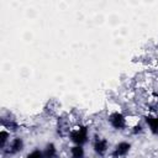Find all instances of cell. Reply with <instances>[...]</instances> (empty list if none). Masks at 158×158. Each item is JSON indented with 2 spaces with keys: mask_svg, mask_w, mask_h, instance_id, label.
<instances>
[{
  "mask_svg": "<svg viewBox=\"0 0 158 158\" xmlns=\"http://www.w3.org/2000/svg\"><path fill=\"white\" fill-rule=\"evenodd\" d=\"M1 128L7 130L12 135H16L21 128V122L12 114H7V115L2 114V116H1Z\"/></svg>",
  "mask_w": 158,
  "mask_h": 158,
  "instance_id": "obj_8",
  "label": "cell"
},
{
  "mask_svg": "<svg viewBox=\"0 0 158 158\" xmlns=\"http://www.w3.org/2000/svg\"><path fill=\"white\" fill-rule=\"evenodd\" d=\"M68 139L72 144H77V146H84L88 144L91 141V135H90V127L88 123L84 122H77L73 125L69 135H68Z\"/></svg>",
  "mask_w": 158,
  "mask_h": 158,
  "instance_id": "obj_1",
  "label": "cell"
},
{
  "mask_svg": "<svg viewBox=\"0 0 158 158\" xmlns=\"http://www.w3.org/2000/svg\"><path fill=\"white\" fill-rule=\"evenodd\" d=\"M106 121H107V125L110 126V128L114 131H117V132H123L130 128L128 116L120 110H114V111L109 112Z\"/></svg>",
  "mask_w": 158,
  "mask_h": 158,
  "instance_id": "obj_2",
  "label": "cell"
},
{
  "mask_svg": "<svg viewBox=\"0 0 158 158\" xmlns=\"http://www.w3.org/2000/svg\"><path fill=\"white\" fill-rule=\"evenodd\" d=\"M74 122H72L68 115H58L56 117V133L60 138H68V135L73 127Z\"/></svg>",
  "mask_w": 158,
  "mask_h": 158,
  "instance_id": "obj_5",
  "label": "cell"
},
{
  "mask_svg": "<svg viewBox=\"0 0 158 158\" xmlns=\"http://www.w3.org/2000/svg\"><path fill=\"white\" fill-rule=\"evenodd\" d=\"M11 137H12V133H11V132H9V131L5 130V128H1V130H0V148H1V149L6 147V144H7V143L10 142V139H11Z\"/></svg>",
  "mask_w": 158,
  "mask_h": 158,
  "instance_id": "obj_13",
  "label": "cell"
},
{
  "mask_svg": "<svg viewBox=\"0 0 158 158\" xmlns=\"http://www.w3.org/2000/svg\"><path fill=\"white\" fill-rule=\"evenodd\" d=\"M143 123L153 136H158V109L148 110L143 115Z\"/></svg>",
  "mask_w": 158,
  "mask_h": 158,
  "instance_id": "obj_6",
  "label": "cell"
},
{
  "mask_svg": "<svg viewBox=\"0 0 158 158\" xmlns=\"http://www.w3.org/2000/svg\"><path fill=\"white\" fill-rule=\"evenodd\" d=\"M85 157H86V151L84 146L72 144L68 148V158H85Z\"/></svg>",
  "mask_w": 158,
  "mask_h": 158,
  "instance_id": "obj_10",
  "label": "cell"
},
{
  "mask_svg": "<svg viewBox=\"0 0 158 158\" xmlns=\"http://www.w3.org/2000/svg\"><path fill=\"white\" fill-rule=\"evenodd\" d=\"M58 106H57V102L54 101V100H49L47 104H46V106H44V112L48 115V116H58L59 114H58V109H57Z\"/></svg>",
  "mask_w": 158,
  "mask_h": 158,
  "instance_id": "obj_11",
  "label": "cell"
},
{
  "mask_svg": "<svg viewBox=\"0 0 158 158\" xmlns=\"http://www.w3.org/2000/svg\"><path fill=\"white\" fill-rule=\"evenodd\" d=\"M26 143L25 139L19 136V135H14L10 139V142L6 144L5 148L1 149V154L4 158H11V157H16L20 153H22L25 151Z\"/></svg>",
  "mask_w": 158,
  "mask_h": 158,
  "instance_id": "obj_4",
  "label": "cell"
},
{
  "mask_svg": "<svg viewBox=\"0 0 158 158\" xmlns=\"http://www.w3.org/2000/svg\"><path fill=\"white\" fill-rule=\"evenodd\" d=\"M23 158H44L43 149L40 148V147H35V148L30 149V151L23 156Z\"/></svg>",
  "mask_w": 158,
  "mask_h": 158,
  "instance_id": "obj_14",
  "label": "cell"
},
{
  "mask_svg": "<svg viewBox=\"0 0 158 158\" xmlns=\"http://www.w3.org/2000/svg\"><path fill=\"white\" fill-rule=\"evenodd\" d=\"M90 143H91V149L98 158H105L107 154H110L111 144H110V141L105 136L95 133L91 137Z\"/></svg>",
  "mask_w": 158,
  "mask_h": 158,
  "instance_id": "obj_3",
  "label": "cell"
},
{
  "mask_svg": "<svg viewBox=\"0 0 158 158\" xmlns=\"http://www.w3.org/2000/svg\"><path fill=\"white\" fill-rule=\"evenodd\" d=\"M132 151V143L130 141H120L114 147H111L110 157L111 158H126Z\"/></svg>",
  "mask_w": 158,
  "mask_h": 158,
  "instance_id": "obj_7",
  "label": "cell"
},
{
  "mask_svg": "<svg viewBox=\"0 0 158 158\" xmlns=\"http://www.w3.org/2000/svg\"><path fill=\"white\" fill-rule=\"evenodd\" d=\"M146 130H147V128H146L143 121H142V122H136L135 125L130 126V133H131L132 136H141L142 133H144Z\"/></svg>",
  "mask_w": 158,
  "mask_h": 158,
  "instance_id": "obj_12",
  "label": "cell"
},
{
  "mask_svg": "<svg viewBox=\"0 0 158 158\" xmlns=\"http://www.w3.org/2000/svg\"><path fill=\"white\" fill-rule=\"evenodd\" d=\"M42 149L44 158H59V148L54 142H47Z\"/></svg>",
  "mask_w": 158,
  "mask_h": 158,
  "instance_id": "obj_9",
  "label": "cell"
}]
</instances>
